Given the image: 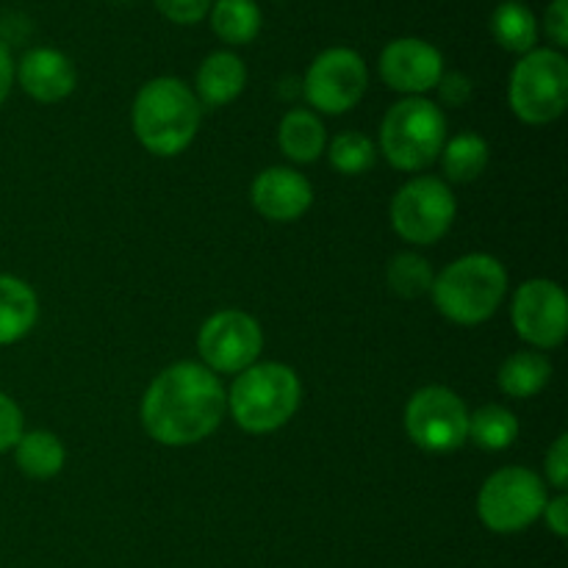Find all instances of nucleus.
Segmentation results:
<instances>
[{
    "label": "nucleus",
    "instance_id": "obj_20",
    "mask_svg": "<svg viewBox=\"0 0 568 568\" xmlns=\"http://www.w3.org/2000/svg\"><path fill=\"white\" fill-rule=\"evenodd\" d=\"M491 33L499 48L525 55L538 44V20L521 0H503L491 14Z\"/></svg>",
    "mask_w": 568,
    "mask_h": 568
},
{
    "label": "nucleus",
    "instance_id": "obj_9",
    "mask_svg": "<svg viewBox=\"0 0 568 568\" xmlns=\"http://www.w3.org/2000/svg\"><path fill=\"white\" fill-rule=\"evenodd\" d=\"M455 214L453 189L430 175L408 181L392 200L394 231L410 244H436L453 227Z\"/></svg>",
    "mask_w": 568,
    "mask_h": 568
},
{
    "label": "nucleus",
    "instance_id": "obj_31",
    "mask_svg": "<svg viewBox=\"0 0 568 568\" xmlns=\"http://www.w3.org/2000/svg\"><path fill=\"white\" fill-rule=\"evenodd\" d=\"M438 94L447 105L458 109V105H466L471 98V81L464 75V72H444L442 81H438Z\"/></svg>",
    "mask_w": 568,
    "mask_h": 568
},
{
    "label": "nucleus",
    "instance_id": "obj_18",
    "mask_svg": "<svg viewBox=\"0 0 568 568\" xmlns=\"http://www.w3.org/2000/svg\"><path fill=\"white\" fill-rule=\"evenodd\" d=\"M327 133L320 116L308 109L288 111L277 128V144H281L283 155L297 164H311L325 153Z\"/></svg>",
    "mask_w": 568,
    "mask_h": 568
},
{
    "label": "nucleus",
    "instance_id": "obj_11",
    "mask_svg": "<svg viewBox=\"0 0 568 568\" xmlns=\"http://www.w3.org/2000/svg\"><path fill=\"white\" fill-rule=\"evenodd\" d=\"M197 349L205 369L239 375L258 364V355L264 349V331H261L258 320L244 311H216L200 327Z\"/></svg>",
    "mask_w": 568,
    "mask_h": 568
},
{
    "label": "nucleus",
    "instance_id": "obj_12",
    "mask_svg": "<svg viewBox=\"0 0 568 568\" xmlns=\"http://www.w3.org/2000/svg\"><path fill=\"white\" fill-rule=\"evenodd\" d=\"M516 333L532 349H555L568 333V300L555 281L532 277L521 283L510 308Z\"/></svg>",
    "mask_w": 568,
    "mask_h": 568
},
{
    "label": "nucleus",
    "instance_id": "obj_3",
    "mask_svg": "<svg viewBox=\"0 0 568 568\" xmlns=\"http://www.w3.org/2000/svg\"><path fill=\"white\" fill-rule=\"evenodd\" d=\"M430 294L449 322L480 325L503 305L508 294V272L494 255L469 253L438 272Z\"/></svg>",
    "mask_w": 568,
    "mask_h": 568
},
{
    "label": "nucleus",
    "instance_id": "obj_13",
    "mask_svg": "<svg viewBox=\"0 0 568 568\" xmlns=\"http://www.w3.org/2000/svg\"><path fill=\"white\" fill-rule=\"evenodd\" d=\"M444 75V55L436 44L416 37L394 39L381 53V78L388 89L408 98H422L438 87Z\"/></svg>",
    "mask_w": 568,
    "mask_h": 568
},
{
    "label": "nucleus",
    "instance_id": "obj_4",
    "mask_svg": "<svg viewBox=\"0 0 568 568\" xmlns=\"http://www.w3.org/2000/svg\"><path fill=\"white\" fill-rule=\"evenodd\" d=\"M225 397L236 425L255 436H264L281 430L297 414L303 386L292 366L266 361L239 372Z\"/></svg>",
    "mask_w": 568,
    "mask_h": 568
},
{
    "label": "nucleus",
    "instance_id": "obj_25",
    "mask_svg": "<svg viewBox=\"0 0 568 568\" xmlns=\"http://www.w3.org/2000/svg\"><path fill=\"white\" fill-rule=\"evenodd\" d=\"M388 286L392 292H397L399 297H422L433 288V266L427 264V258L416 253H399L388 261Z\"/></svg>",
    "mask_w": 568,
    "mask_h": 568
},
{
    "label": "nucleus",
    "instance_id": "obj_32",
    "mask_svg": "<svg viewBox=\"0 0 568 568\" xmlns=\"http://www.w3.org/2000/svg\"><path fill=\"white\" fill-rule=\"evenodd\" d=\"M541 516L547 519V527L555 532V536H558V538L568 536V499H566V494H558L555 499H547Z\"/></svg>",
    "mask_w": 568,
    "mask_h": 568
},
{
    "label": "nucleus",
    "instance_id": "obj_27",
    "mask_svg": "<svg viewBox=\"0 0 568 568\" xmlns=\"http://www.w3.org/2000/svg\"><path fill=\"white\" fill-rule=\"evenodd\" d=\"M153 3L175 26H197L209 17L214 0H153Z\"/></svg>",
    "mask_w": 568,
    "mask_h": 568
},
{
    "label": "nucleus",
    "instance_id": "obj_21",
    "mask_svg": "<svg viewBox=\"0 0 568 568\" xmlns=\"http://www.w3.org/2000/svg\"><path fill=\"white\" fill-rule=\"evenodd\" d=\"M211 31L225 44H250L261 33L264 17L255 0H214L209 11Z\"/></svg>",
    "mask_w": 568,
    "mask_h": 568
},
{
    "label": "nucleus",
    "instance_id": "obj_30",
    "mask_svg": "<svg viewBox=\"0 0 568 568\" xmlns=\"http://www.w3.org/2000/svg\"><path fill=\"white\" fill-rule=\"evenodd\" d=\"M547 480L552 483L560 494L566 491V486H568V436L566 433H560V436L555 438V444L549 447V453H547Z\"/></svg>",
    "mask_w": 568,
    "mask_h": 568
},
{
    "label": "nucleus",
    "instance_id": "obj_29",
    "mask_svg": "<svg viewBox=\"0 0 568 568\" xmlns=\"http://www.w3.org/2000/svg\"><path fill=\"white\" fill-rule=\"evenodd\" d=\"M544 33L555 44V50L564 53V48H568V0H552L547 6V11H544Z\"/></svg>",
    "mask_w": 568,
    "mask_h": 568
},
{
    "label": "nucleus",
    "instance_id": "obj_26",
    "mask_svg": "<svg viewBox=\"0 0 568 568\" xmlns=\"http://www.w3.org/2000/svg\"><path fill=\"white\" fill-rule=\"evenodd\" d=\"M327 155H331L333 170L342 172V175H361V172L372 170L377 159L372 139L358 131L338 133V136L331 142Z\"/></svg>",
    "mask_w": 568,
    "mask_h": 568
},
{
    "label": "nucleus",
    "instance_id": "obj_7",
    "mask_svg": "<svg viewBox=\"0 0 568 568\" xmlns=\"http://www.w3.org/2000/svg\"><path fill=\"white\" fill-rule=\"evenodd\" d=\"M547 499V486L536 471L525 466H505L483 483L477 514L488 530L510 536L541 519Z\"/></svg>",
    "mask_w": 568,
    "mask_h": 568
},
{
    "label": "nucleus",
    "instance_id": "obj_23",
    "mask_svg": "<svg viewBox=\"0 0 568 568\" xmlns=\"http://www.w3.org/2000/svg\"><path fill=\"white\" fill-rule=\"evenodd\" d=\"M488 142L477 133H460V136L449 139L442 150V166L444 175L455 183H471L486 172L488 166Z\"/></svg>",
    "mask_w": 568,
    "mask_h": 568
},
{
    "label": "nucleus",
    "instance_id": "obj_22",
    "mask_svg": "<svg viewBox=\"0 0 568 568\" xmlns=\"http://www.w3.org/2000/svg\"><path fill=\"white\" fill-rule=\"evenodd\" d=\"M64 444L50 430L22 433L20 442L14 444L17 466L31 480H50V477H55L64 469Z\"/></svg>",
    "mask_w": 568,
    "mask_h": 568
},
{
    "label": "nucleus",
    "instance_id": "obj_1",
    "mask_svg": "<svg viewBox=\"0 0 568 568\" xmlns=\"http://www.w3.org/2000/svg\"><path fill=\"white\" fill-rule=\"evenodd\" d=\"M227 410L220 377L203 364L181 361L150 383L142 399V425L164 447H192L220 427Z\"/></svg>",
    "mask_w": 568,
    "mask_h": 568
},
{
    "label": "nucleus",
    "instance_id": "obj_5",
    "mask_svg": "<svg viewBox=\"0 0 568 568\" xmlns=\"http://www.w3.org/2000/svg\"><path fill=\"white\" fill-rule=\"evenodd\" d=\"M447 144V116L433 100L403 98L386 111L381 125V150L403 172L427 170Z\"/></svg>",
    "mask_w": 568,
    "mask_h": 568
},
{
    "label": "nucleus",
    "instance_id": "obj_33",
    "mask_svg": "<svg viewBox=\"0 0 568 568\" xmlns=\"http://www.w3.org/2000/svg\"><path fill=\"white\" fill-rule=\"evenodd\" d=\"M11 83H14V61H11V53L6 50V44L0 42V105L9 98Z\"/></svg>",
    "mask_w": 568,
    "mask_h": 568
},
{
    "label": "nucleus",
    "instance_id": "obj_14",
    "mask_svg": "<svg viewBox=\"0 0 568 568\" xmlns=\"http://www.w3.org/2000/svg\"><path fill=\"white\" fill-rule=\"evenodd\" d=\"M255 211L272 222H294L314 203V189L308 178L288 166H270L261 172L250 189Z\"/></svg>",
    "mask_w": 568,
    "mask_h": 568
},
{
    "label": "nucleus",
    "instance_id": "obj_16",
    "mask_svg": "<svg viewBox=\"0 0 568 568\" xmlns=\"http://www.w3.org/2000/svg\"><path fill=\"white\" fill-rule=\"evenodd\" d=\"M247 87V67L231 50H214L203 59L194 81V94L205 109H222L233 103Z\"/></svg>",
    "mask_w": 568,
    "mask_h": 568
},
{
    "label": "nucleus",
    "instance_id": "obj_24",
    "mask_svg": "<svg viewBox=\"0 0 568 568\" xmlns=\"http://www.w3.org/2000/svg\"><path fill=\"white\" fill-rule=\"evenodd\" d=\"M469 438L488 453L508 449L519 438V419L503 405H483L469 414Z\"/></svg>",
    "mask_w": 568,
    "mask_h": 568
},
{
    "label": "nucleus",
    "instance_id": "obj_17",
    "mask_svg": "<svg viewBox=\"0 0 568 568\" xmlns=\"http://www.w3.org/2000/svg\"><path fill=\"white\" fill-rule=\"evenodd\" d=\"M39 316V300L26 281L0 275V347L26 338Z\"/></svg>",
    "mask_w": 568,
    "mask_h": 568
},
{
    "label": "nucleus",
    "instance_id": "obj_15",
    "mask_svg": "<svg viewBox=\"0 0 568 568\" xmlns=\"http://www.w3.org/2000/svg\"><path fill=\"white\" fill-rule=\"evenodd\" d=\"M17 81L22 92L37 103H59L75 89L78 72L70 55L55 48H33L17 64Z\"/></svg>",
    "mask_w": 568,
    "mask_h": 568
},
{
    "label": "nucleus",
    "instance_id": "obj_8",
    "mask_svg": "<svg viewBox=\"0 0 568 568\" xmlns=\"http://www.w3.org/2000/svg\"><path fill=\"white\" fill-rule=\"evenodd\" d=\"M405 433L425 453H455L469 438V410L453 388H419L405 405Z\"/></svg>",
    "mask_w": 568,
    "mask_h": 568
},
{
    "label": "nucleus",
    "instance_id": "obj_10",
    "mask_svg": "<svg viewBox=\"0 0 568 568\" xmlns=\"http://www.w3.org/2000/svg\"><path fill=\"white\" fill-rule=\"evenodd\" d=\"M369 89V70L358 50L327 48L311 61L305 72V100L322 114H347Z\"/></svg>",
    "mask_w": 568,
    "mask_h": 568
},
{
    "label": "nucleus",
    "instance_id": "obj_28",
    "mask_svg": "<svg viewBox=\"0 0 568 568\" xmlns=\"http://www.w3.org/2000/svg\"><path fill=\"white\" fill-rule=\"evenodd\" d=\"M22 436V410L9 394L0 392V455L14 449Z\"/></svg>",
    "mask_w": 568,
    "mask_h": 568
},
{
    "label": "nucleus",
    "instance_id": "obj_6",
    "mask_svg": "<svg viewBox=\"0 0 568 568\" xmlns=\"http://www.w3.org/2000/svg\"><path fill=\"white\" fill-rule=\"evenodd\" d=\"M508 100L527 125H547L564 116L568 105V61L560 50L536 48L516 61Z\"/></svg>",
    "mask_w": 568,
    "mask_h": 568
},
{
    "label": "nucleus",
    "instance_id": "obj_2",
    "mask_svg": "<svg viewBox=\"0 0 568 568\" xmlns=\"http://www.w3.org/2000/svg\"><path fill=\"white\" fill-rule=\"evenodd\" d=\"M133 133L148 153L170 159L183 153L197 136L203 105L181 78L161 75L144 83L133 100Z\"/></svg>",
    "mask_w": 568,
    "mask_h": 568
},
{
    "label": "nucleus",
    "instance_id": "obj_19",
    "mask_svg": "<svg viewBox=\"0 0 568 568\" xmlns=\"http://www.w3.org/2000/svg\"><path fill=\"white\" fill-rule=\"evenodd\" d=\"M552 377V364L541 349H521L508 355L499 366V388L514 399H530Z\"/></svg>",
    "mask_w": 568,
    "mask_h": 568
}]
</instances>
